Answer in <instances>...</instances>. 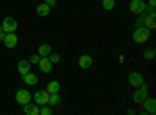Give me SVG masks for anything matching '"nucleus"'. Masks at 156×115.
Segmentation results:
<instances>
[{"mask_svg":"<svg viewBox=\"0 0 156 115\" xmlns=\"http://www.w3.org/2000/svg\"><path fill=\"white\" fill-rule=\"evenodd\" d=\"M37 66H39V70H41L42 73H51V70H53V64L50 62L48 56H41Z\"/></svg>","mask_w":156,"mask_h":115,"instance_id":"0eeeda50","label":"nucleus"},{"mask_svg":"<svg viewBox=\"0 0 156 115\" xmlns=\"http://www.w3.org/2000/svg\"><path fill=\"white\" fill-rule=\"evenodd\" d=\"M48 96H50V93L47 90H37V92H34V103L39 104V106L47 104L48 103Z\"/></svg>","mask_w":156,"mask_h":115,"instance_id":"1a4fd4ad","label":"nucleus"},{"mask_svg":"<svg viewBox=\"0 0 156 115\" xmlns=\"http://www.w3.org/2000/svg\"><path fill=\"white\" fill-rule=\"evenodd\" d=\"M136 25H137V27H142V25H144V17H139L136 20Z\"/></svg>","mask_w":156,"mask_h":115,"instance_id":"a878e982","label":"nucleus"},{"mask_svg":"<svg viewBox=\"0 0 156 115\" xmlns=\"http://www.w3.org/2000/svg\"><path fill=\"white\" fill-rule=\"evenodd\" d=\"M144 59H147V61L154 59V48H147L145 50L144 52Z\"/></svg>","mask_w":156,"mask_h":115,"instance_id":"4be33fe9","label":"nucleus"},{"mask_svg":"<svg viewBox=\"0 0 156 115\" xmlns=\"http://www.w3.org/2000/svg\"><path fill=\"white\" fill-rule=\"evenodd\" d=\"M2 30L5 33H14L17 30V20L14 17H5L2 20Z\"/></svg>","mask_w":156,"mask_h":115,"instance_id":"7ed1b4c3","label":"nucleus"},{"mask_svg":"<svg viewBox=\"0 0 156 115\" xmlns=\"http://www.w3.org/2000/svg\"><path fill=\"white\" fill-rule=\"evenodd\" d=\"M147 6L148 5L144 2V0H131V2H129V11L134 12V14H142Z\"/></svg>","mask_w":156,"mask_h":115,"instance_id":"39448f33","label":"nucleus"},{"mask_svg":"<svg viewBox=\"0 0 156 115\" xmlns=\"http://www.w3.org/2000/svg\"><path fill=\"white\" fill-rule=\"evenodd\" d=\"M101 6H103V9L111 11V9H114L115 2H114V0H101Z\"/></svg>","mask_w":156,"mask_h":115,"instance_id":"aec40b11","label":"nucleus"},{"mask_svg":"<svg viewBox=\"0 0 156 115\" xmlns=\"http://www.w3.org/2000/svg\"><path fill=\"white\" fill-rule=\"evenodd\" d=\"M22 81L27 84V86H36V84L39 83V78H37V75L28 72L27 75H23V76H22Z\"/></svg>","mask_w":156,"mask_h":115,"instance_id":"ddd939ff","label":"nucleus"},{"mask_svg":"<svg viewBox=\"0 0 156 115\" xmlns=\"http://www.w3.org/2000/svg\"><path fill=\"white\" fill-rule=\"evenodd\" d=\"M5 36H6V33H5V31L0 33V42H3V41H5Z\"/></svg>","mask_w":156,"mask_h":115,"instance_id":"cd10ccee","label":"nucleus"},{"mask_svg":"<svg viewBox=\"0 0 156 115\" xmlns=\"http://www.w3.org/2000/svg\"><path fill=\"white\" fill-rule=\"evenodd\" d=\"M17 42H19V37H17L16 33H6L5 41H3V44H5L6 48H9V50H11V48H16Z\"/></svg>","mask_w":156,"mask_h":115,"instance_id":"6e6552de","label":"nucleus"},{"mask_svg":"<svg viewBox=\"0 0 156 115\" xmlns=\"http://www.w3.org/2000/svg\"><path fill=\"white\" fill-rule=\"evenodd\" d=\"M148 6L154 8V6H156V0H148Z\"/></svg>","mask_w":156,"mask_h":115,"instance_id":"bb28decb","label":"nucleus"},{"mask_svg":"<svg viewBox=\"0 0 156 115\" xmlns=\"http://www.w3.org/2000/svg\"><path fill=\"white\" fill-rule=\"evenodd\" d=\"M2 31H3V30H2V25H0V33H2Z\"/></svg>","mask_w":156,"mask_h":115,"instance_id":"c85d7f7f","label":"nucleus"},{"mask_svg":"<svg viewBox=\"0 0 156 115\" xmlns=\"http://www.w3.org/2000/svg\"><path fill=\"white\" fill-rule=\"evenodd\" d=\"M50 6L48 5H45V3H41V5H37L36 6V14L37 16H41V17H47L48 14H50Z\"/></svg>","mask_w":156,"mask_h":115,"instance_id":"2eb2a0df","label":"nucleus"},{"mask_svg":"<svg viewBox=\"0 0 156 115\" xmlns=\"http://www.w3.org/2000/svg\"><path fill=\"white\" fill-rule=\"evenodd\" d=\"M48 59H50V62L55 66V64H58V62L61 61V56H59V53H50V55H48Z\"/></svg>","mask_w":156,"mask_h":115,"instance_id":"5701e85b","label":"nucleus"},{"mask_svg":"<svg viewBox=\"0 0 156 115\" xmlns=\"http://www.w3.org/2000/svg\"><path fill=\"white\" fill-rule=\"evenodd\" d=\"M44 3H45V5H48L50 8H53V6H56V5H58V0H44Z\"/></svg>","mask_w":156,"mask_h":115,"instance_id":"393cba45","label":"nucleus"},{"mask_svg":"<svg viewBox=\"0 0 156 115\" xmlns=\"http://www.w3.org/2000/svg\"><path fill=\"white\" fill-rule=\"evenodd\" d=\"M39 59H41V56H39V55H31L28 61H30V64H37Z\"/></svg>","mask_w":156,"mask_h":115,"instance_id":"b1692460","label":"nucleus"},{"mask_svg":"<svg viewBox=\"0 0 156 115\" xmlns=\"http://www.w3.org/2000/svg\"><path fill=\"white\" fill-rule=\"evenodd\" d=\"M51 113H53V110L48 104H42V107L39 109V115H51Z\"/></svg>","mask_w":156,"mask_h":115,"instance_id":"412c9836","label":"nucleus"},{"mask_svg":"<svg viewBox=\"0 0 156 115\" xmlns=\"http://www.w3.org/2000/svg\"><path fill=\"white\" fill-rule=\"evenodd\" d=\"M31 93L27 90V89H20V90H17L16 92V101H17V103L19 104H27V103H30V101H31Z\"/></svg>","mask_w":156,"mask_h":115,"instance_id":"423d86ee","label":"nucleus"},{"mask_svg":"<svg viewBox=\"0 0 156 115\" xmlns=\"http://www.w3.org/2000/svg\"><path fill=\"white\" fill-rule=\"evenodd\" d=\"M150 39V30L147 28V27H137L136 30H134V33H133V41L136 42V44H144V42H147Z\"/></svg>","mask_w":156,"mask_h":115,"instance_id":"f257e3e1","label":"nucleus"},{"mask_svg":"<svg viewBox=\"0 0 156 115\" xmlns=\"http://www.w3.org/2000/svg\"><path fill=\"white\" fill-rule=\"evenodd\" d=\"M145 81H144V76H142V73L139 72H131L128 75V84L133 86L134 89H137L139 86H142Z\"/></svg>","mask_w":156,"mask_h":115,"instance_id":"20e7f679","label":"nucleus"},{"mask_svg":"<svg viewBox=\"0 0 156 115\" xmlns=\"http://www.w3.org/2000/svg\"><path fill=\"white\" fill-rule=\"evenodd\" d=\"M50 53H51V45H50V44L39 45V48H37V55H39V56H48Z\"/></svg>","mask_w":156,"mask_h":115,"instance_id":"dca6fc26","label":"nucleus"},{"mask_svg":"<svg viewBox=\"0 0 156 115\" xmlns=\"http://www.w3.org/2000/svg\"><path fill=\"white\" fill-rule=\"evenodd\" d=\"M17 70H19L20 76H23V75H27L28 72H31V64H30V61H28V59H20V61L17 62Z\"/></svg>","mask_w":156,"mask_h":115,"instance_id":"9b49d317","label":"nucleus"},{"mask_svg":"<svg viewBox=\"0 0 156 115\" xmlns=\"http://www.w3.org/2000/svg\"><path fill=\"white\" fill-rule=\"evenodd\" d=\"M142 104H144V109H145L147 113H150V115H154L156 113V100L154 98H148L147 96Z\"/></svg>","mask_w":156,"mask_h":115,"instance_id":"9d476101","label":"nucleus"},{"mask_svg":"<svg viewBox=\"0 0 156 115\" xmlns=\"http://www.w3.org/2000/svg\"><path fill=\"white\" fill-rule=\"evenodd\" d=\"M144 27H147L150 31L156 28V17H144Z\"/></svg>","mask_w":156,"mask_h":115,"instance_id":"6ab92c4d","label":"nucleus"},{"mask_svg":"<svg viewBox=\"0 0 156 115\" xmlns=\"http://www.w3.org/2000/svg\"><path fill=\"white\" fill-rule=\"evenodd\" d=\"M92 58H90L89 55H81L80 59H78V66H80L83 70H89L90 67H92Z\"/></svg>","mask_w":156,"mask_h":115,"instance_id":"f8f14e48","label":"nucleus"},{"mask_svg":"<svg viewBox=\"0 0 156 115\" xmlns=\"http://www.w3.org/2000/svg\"><path fill=\"white\" fill-rule=\"evenodd\" d=\"M23 113H25V115H39V107H37V104H31V103L23 104Z\"/></svg>","mask_w":156,"mask_h":115,"instance_id":"4468645a","label":"nucleus"},{"mask_svg":"<svg viewBox=\"0 0 156 115\" xmlns=\"http://www.w3.org/2000/svg\"><path fill=\"white\" fill-rule=\"evenodd\" d=\"M147 96H148V86L144 83L142 86H139L136 89V92L133 93V101H134L136 104H142Z\"/></svg>","mask_w":156,"mask_h":115,"instance_id":"f03ea898","label":"nucleus"},{"mask_svg":"<svg viewBox=\"0 0 156 115\" xmlns=\"http://www.w3.org/2000/svg\"><path fill=\"white\" fill-rule=\"evenodd\" d=\"M47 104H48V106H59V104H61V96H59V93H50Z\"/></svg>","mask_w":156,"mask_h":115,"instance_id":"a211bd4d","label":"nucleus"},{"mask_svg":"<svg viewBox=\"0 0 156 115\" xmlns=\"http://www.w3.org/2000/svg\"><path fill=\"white\" fill-rule=\"evenodd\" d=\"M59 89H61V86H59L58 81H50L47 84V92L48 93H59Z\"/></svg>","mask_w":156,"mask_h":115,"instance_id":"f3484780","label":"nucleus"}]
</instances>
